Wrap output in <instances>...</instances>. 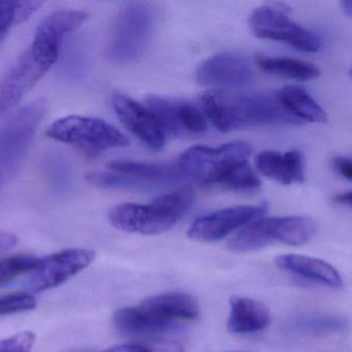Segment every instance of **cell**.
I'll return each mask as SVG.
<instances>
[{"label": "cell", "instance_id": "1", "mask_svg": "<svg viewBox=\"0 0 352 352\" xmlns=\"http://www.w3.org/2000/svg\"><path fill=\"white\" fill-rule=\"evenodd\" d=\"M250 153V147L242 142L219 148L196 146L184 152L177 163L186 178L203 185L252 191L260 188L261 181L248 163Z\"/></svg>", "mask_w": 352, "mask_h": 352}, {"label": "cell", "instance_id": "2", "mask_svg": "<svg viewBox=\"0 0 352 352\" xmlns=\"http://www.w3.org/2000/svg\"><path fill=\"white\" fill-rule=\"evenodd\" d=\"M201 109L206 119L219 132L278 124H300L283 107L276 94H229L205 93Z\"/></svg>", "mask_w": 352, "mask_h": 352}, {"label": "cell", "instance_id": "3", "mask_svg": "<svg viewBox=\"0 0 352 352\" xmlns=\"http://www.w3.org/2000/svg\"><path fill=\"white\" fill-rule=\"evenodd\" d=\"M200 316V306L192 296L166 293L152 296L140 305L122 308L113 314L119 332L146 335L169 330L180 322H192Z\"/></svg>", "mask_w": 352, "mask_h": 352}, {"label": "cell", "instance_id": "4", "mask_svg": "<svg viewBox=\"0 0 352 352\" xmlns=\"http://www.w3.org/2000/svg\"><path fill=\"white\" fill-rule=\"evenodd\" d=\"M194 202L192 190L182 189L161 196L148 205H118L109 211V222L125 233L160 235L175 227Z\"/></svg>", "mask_w": 352, "mask_h": 352}, {"label": "cell", "instance_id": "5", "mask_svg": "<svg viewBox=\"0 0 352 352\" xmlns=\"http://www.w3.org/2000/svg\"><path fill=\"white\" fill-rule=\"evenodd\" d=\"M156 26V12L152 4L128 2L122 8L109 45V56L117 63H130L144 55Z\"/></svg>", "mask_w": 352, "mask_h": 352}, {"label": "cell", "instance_id": "6", "mask_svg": "<svg viewBox=\"0 0 352 352\" xmlns=\"http://www.w3.org/2000/svg\"><path fill=\"white\" fill-rule=\"evenodd\" d=\"M316 223L304 216L256 219L232 238L228 248L234 252H252L279 242L291 246L307 243L316 234Z\"/></svg>", "mask_w": 352, "mask_h": 352}, {"label": "cell", "instance_id": "7", "mask_svg": "<svg viewBox=\"0 0 352 352\" xmlns=\"http://www.w3.org/2000/svg\"><path fill=\"white\" fill-rule=\"evenodd\" d=\"M45 134L89 155H98L129 144L128 138L115 126L99 118L87 116L61 118L47 128Z\"/></svg>", "mask_w": 352, "mask_h": 352}, {"label": "cell", "instance_id": "8", "mask_svg": "<svg viewBox=\"0 0 352 352\" xmlns=\"http://www.w3.org/2000/svg\"><path fill=\"white\" fill-rule=\"evenodd\" d=\"M45 114L43 101L19 111L0 128V183L12 179L26 155L35 130Z\"/></svg>", "mask_w": 352, "mask_h": 352}, {"label": "cell", "instance_id": "9", "mask_svg": "<svg viewBox=\"0 0 352 352\" xmlns=\"http://www.w3.org/2000/svg\"><path fill=\"white\" fill-rule=\"evenodd\" d=\"M250 27L258 39L287 43L299 51L316 53L322 48L320 39L311 31L294 22L285 10L263 6L250 17Z\"/></svg>", "mask_w": 352, "mask_h": 352}, {"label": "cell", "instance_id": "10", "mask_svg": "<svg viewBox=\"0 0 352 352\" xmlns=\"http://www.w3.org/2000/svg\"><path fill=\"white\" fill-rule=\"evenodd\" d=\"M94 260L95 252L84 248H70L41 258L26 281V289L30 293L55 289L88 268Z\"/></svg>", "mask_w": 352, "mask_h": 352}, {"label": "cell", "instance_id": "11", "mask_svg": "<svg viewBox=\"0 0 352 352\" xmlns=\"http://www.w3.org/2000/svg\"><path fill=\"white\" fill-rule=\"evenodd\" d=\"M53 66L29 47L0 81V115L16 107Z\"/></svg>", "mask_w": 352, "mask_h": 352}, {"label": "cell", "instance_id": "12", "mask_svg": "<svg viewBox=\"0 0 352 352\" xmlns=\"http://www.w3.org/2000/svg\"><path fill=\"white\" fill-rule=\"evenodd\" d=\"M266 211L265 205L231 207L215 211L197 218L188 229V237L204 243L221 241L236 229L261 218Z\"/></svg>", "mask_w": 352, "mask_h": 352}, {"label": "cell", "instance_id": "13", "mask_svg": "<svg viewBox=\"0 0 352 352\" xmlns=\"http://www.w3.org/2000/svg\"><path fill=\"white\" fill-rule=\"evenodd\" d=\"M146 101L166 136L200 134L207 130L206 117L202 109L190 101L157 95H151Z\"/></svg>", "mask_w": 352, "mask_h": 352}, {"label": "cell", "instance_id": "14", "mask_svg": "<svg viewBox=\"0 0 352 352\" xmlns=\"http://www.w3.org/2000/svg\"><path fill=\"white\" fill-rule=\"evenodd\" d=\"M113 107L126 128L151 150L161 151L166 144V134L148 107L125 95L113 97Z\"/></svg>", "mask_w": 352, "mask_h": 352}, {"label": "cell", "instance_id": "15", "mask_svg": "<svg viewBox=\"0 0 352 352\" xmlns=\"http://www.w3.org/2000/svg\"><path fill=\"white\" fill-rule=\"evenodd\" d=\"M254 70L245 58L237 54L221 53L200 64L196 72L199 84L204 86L239 88L254 81Z\"/></svg>", "mask_w": 352, "mask_h": 352}, {"label": "cell", "instance_id": "16", "mask_svg": "<svg viewBox=\"0 0 352 352\" xmlns=\"http://www.w3.org/2000/svg\"><path fill=\"white\" fill-rule=\"evenodd\" d=\"M88 18L80 10H59L45 17L37 27L30 47L55 64L64 39L74 32Z\"/></svg>", "mask_w": 352, "mask_h": 352}, {"label": "cell", "instance_id": "17", "mask_svg": "<svg viewBox=\"0 0 352 352\" xmlns=\"http://www.w3.org/2000/svg\"><path fill=\"white\" fill-rule=\"evenodd\" d=\"M270 309L262 302L233 296L230 299L227 328L231 334L246 335L261 332L271 324Z\"/></svg>", "mask_w": 352, "mask_h": 352}, {"label": "cell", "instance_id": "18", "mask_svg": "<svg viewBox=\"0 0 352 352\" xmlns=\"http://www.w3.org/2000/svg\"><path fill=\"white\" fill-rule=\"evenodd\" d=\"M256 165L265 177L283 185L305 181L303 156L298 150L285 154L276 151H263L256 156Z\"/></svg>", "mask_w": 352, "mask_h": 352}, {"label": "cell", "instance_id": "19", "mask_svg": "<svg viewBox=\"0 0 352 352\" xmlns=\"http://www.w3.org/2000/svg\"><path fill=\"white\" fill-rule=\"evenodd\" d=\"M109 167L117 173L125 174L142 183L146 190L159 186L176 183L188 179L178 163H142L134 161H118L109 163Z\"/></svg>", "mask_w": 352, "mask_h": 352}, {"label": "cell", "instance_id": "20", "mask_svg": "<svg viewBox=\"0 0 352 352\" xmlns=\"http://www.w3.org/2000/svg\"><path fill=\"white\" fill-rule=\"evenodd\" d=\"M277 267L296 276L322 283L326 287L339 289L343 281L338 271L324 260L299 254H283L275 260Z\"/></svg>", "mask_w": 352, "mask_h": 352}, {"label": "cell", "instance_id": "21", "mask_svg": "<svg viewBox=\"0 0 352 352\" xmlns=\"http://www.w3.org/2000/svg\"><path fill=\"white\" fill-rule=\"evenodd\" d=\"M277 99L283 107L299 121L326 123L328 116L314 97L300 86L283 87L276 93Z\"/></svg>", "mask_w": 352, "mask_h": 352}, {"label": "cell", "instance_id": "22", "mask_svg": "<svg viewBox=\"0 0 352 352\" xmlns=\"http://www.w3.org/2000/svg\"><path fill=\"white\" fill-rule=\"evenodd\" d=\"M258 64L263 72L289 80H314L320 74L314 64L294 58L263 56L258 58Z\"/></svg>", "mask_w": 352, "mask_h": 352}, {"label": "cell", "instance_id": "23", "mask_svg": "<svg viewBox=\"0 0 352 352\" xmlns=\"http://www.w3.org/2000/svg\"><path fill=\"white\" fill-rule=\"evenodd\" d=\"M41 258L32 256H16L0 260V287L14 279L30 275L38 266Z\"/></svg>", "mask_w": 352, "mask_h": 352}, {"label": "cell", "instance_id": "24", "mask_svg": "<svg viewBox=\"0 0 352 352\" xmlns=\"http://www.w3.org/2000/svg\"><path fill=\"white\" fill-rule=\"evenodd\" d=\"M36 307V300L30 293H16L0 297V316L21 313Z\"/></svg>", "mask_w": 352, "mask_h": 352}, {"label": "cell", "instance_id": "25", "mask_svg": "<svg viewBox=\"0 0 352 352\" xmlns=\"http://www.w3.org/2000/svg\"><path fill=\"white\" fill-rule=\"evenodd\" d=\"M302 329L308 333V334H327V333L339 332L346 328V322L342 318H308L301 324Z\"/></svg>", "mask_w": 352, "mask_h": 352}, {"label": "cell", "instance_id": "26", "mask_svg": "<svg viewBox=\"0 0 352 352\" xmlns=\"http://www.w3.org/2000/svg\"><path fill=\"white\" fill-rule=\"evenodd\" d=\"M34 341L32 332L19 333L0 341V352H31Z\"/></svg>", "mask_w": 352, "mask_h": 352}, {"label": "cell", "instance_id": "27", "mask_svg": "<svg viewBox=\"0 0 352 352\" xmlns=\"http://www.w3.org/2000/svg\"><path fill=\"white\" fill-rule=\"evenodd\" d=\"M16 1H0V43L3 41L10 29L18 25Z\"/></svg>", "mask_w": 352, "mask_h": 352}, {"label": "cell", "instance_id": "28", "mask_svg": "<svg viewBox=\"0 0 352 352\" xmlns=\"http://www.w3.org/2000/svg\"><path fill=\"white\" fill-rule=\"evenodd\" d=\"M43 2L41 1H16V20L18 24L28 20L39 8H41Z\"/></svg>", "mask_w": 352, "mask_h": 352}, {"label": "cell", "instance_id": "29", "mask_svg": "<svg viewBox=\"0 0 352 352\" xmlns=\"http://www.w3.org/2000/svg\"><path fill=\"white\" fill-rule=\"evenodd\" d=\"M18 239L14 234L0 231V256L16 247Z\"/></svg>", "mask_w": 352, "mask_h": 352}, {"label": "cell", "instance_id": "30", "mask_svg": "<svg viewBox=\"0 0 352 352\" xmlns=\"http://www.w3.org/2000/svg\"><path fill=\"white\" fill-rule=\"evenodd\" d=\"M335 167L337 171L346 178V179L352 181V161L347 158H336L334 161Z\"/></svg>", "mask_w": 352, "mask_h": 352}, {"label": "cell", "instance_id": "31", "mask_svg": "<svg viewBox=\"0 0 352 352\" xmlns=\"http://www.w3.org/2000/svg\"><path fill=\"white\" fill-rule=\"evenodd\" d=\"M102 352H153L148 347L140 344H121L115 345L111 349Z\"/></svg>", "mask_w": 352, "mask_h": 352}, {"label": "cell", "instance_id": "32", "mask_svg": "<svg viewBox=\"0 0 352 352\" xmlns=\"http://www.w3.org/2000/svg\"><path fill=\"white\" fill-rule=\"evenodd\" d=\"M336 202L340 203V204L349 205V206L352 207V191L337 196Z\"/></svg>", "mask_w": 352, "mask_h": 352}, {"label": "cell", "instance_id": "33", "mask_svg": "<svg viewBox=\"0 0 352 352\" xmlns=\"http://www.w3.org/2000/svg\"><path fill=\"white\" fill-rule=\"evenodd\" d=\"M343 12L352 18V0H345L341 3Z\"/></svg>", "mask_w": 352, "mask_h": 352}, {"label": "cell", "instance_id": "34", "mask_svg": "<svg viewBox=\"0 0 352 352\" xmlns=\"http://www.w3.org/2000/svg\"><path fill=\"white\" fill-rule=\"evenodd\" d=\"M351 76H352V70H351Z\"/></svg>", "mask_w": 352, "mask_h": 352}, {"label": "cell", "instance_id": "35", "mask_svg": "<svg viewBox=\"0 0 352 352\" xmlns=\"http://www.w3.org/2000/svg\"><path fill=\"white\" fill-rule=\"evenodd\" d=\"M233 352H236V351H233Z\"/></svg>", "mask_w": 352, "mask_h": 352}]
</instances>
